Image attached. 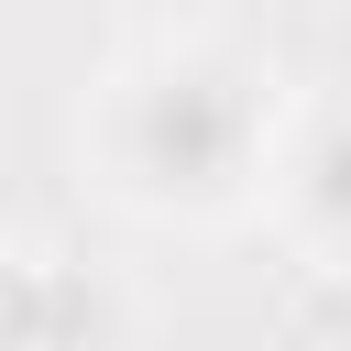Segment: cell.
<instances>
[{
    "instance_id": "3",
    "label": "cell",
    "mask_w": 351,
    "mask_h": 351,
    "mask_svg": "<svg viewBox=\"0 0 351 351\" xmlns=\"http://www.w3.org/2000/svg\"><path fill=\"white\" fill-rule=\"evenodd\" d=\"M44 329H55V285H44V263L0 252V351H44Z\"/></svg>"
},
{
    "instance_id": "2",
    "label": "cell",
    "mask_w": 351,
    "mask_h": 351,
    "mask_svg": "<svg viewBox=\"0 0 351 351\" xmlns=\"http://www.w3.org/2000/svg\"><path fill=\"white\" fill-rule=\"evenodd\" d=\"M285 219L329 252H351V110H329L285 165Z\"/></svg>"
},
{
    "instance_id": "1",
    "label": "cell",
    "mask_w": 351,
    "mask_h": 351,
    "mask_svg": "<svg viewBox=\"0 0 351 351\" xmlns=\"http://www.w3.org/2000/svg\"><path fill=\"white\" fill-rule=\"evenodd\" d=\"M99 165L132 208H176V219L241 208L263 176V77L208 44H165L121 66L99 110Z\"/></svg>"
}]
</instances>
